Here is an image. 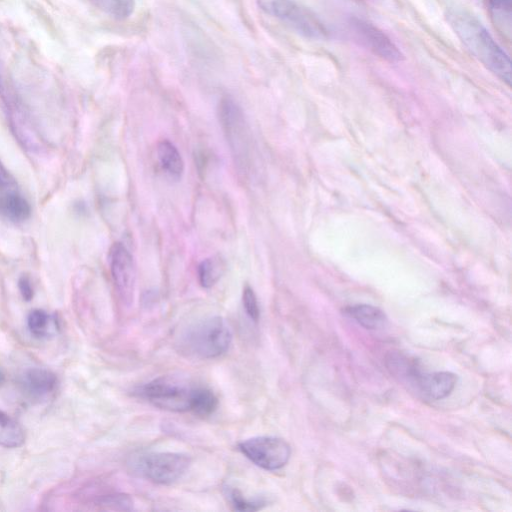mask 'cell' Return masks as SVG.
Instances as JSON below:
<instances>
[{
  "label": "cell",
  "instance_id": "1",
  "mask_svg": "<svg viewBox=\"0 0 512 512\" xmlns=\"http://www.w3.org/2000/svg\"><path fill=\"white\" fill-rule=\"evenodd\" d=\"M447 19L470 53L493 74L510 85V59L485 27L475 17L464 11L451 10L447 14Z\"/></svg>",
  "mask_w": 512,
  "mask_h": 512
},
{
  "label": "cell",
  "instance_id": "2",
  "mask_svg": "<svg viewBox=\"0 0 512 512\" xmlns=\"http://www.w3.org/2000/svg\"><path fill=\"white\" fill-rule=\"evenodd\" d=\"M232 341L227 322L220 316L207 318L190 326L179 340L180 351L199 359L216 358L224 354Z\"/></svg>",
  "mask_w": 512,
  "mask_h": 512
},
{
  "label": "cell",
  "instance_id": "3",
  "mask_svg": "<svg viewBox=\"0 0 512 512\" xmlns=\"http://www.w3.org/2000/svg\"><path fill=\"white\" fill-rule=\"evenodd\" d=\"M197 386L180 376L158 377L139 390L153 406L172 412L190 411Z\"/></svg>",
  "mask_w": 512,
  "mask_h": 512
},
{
  "label": "cell",
  "instance_id": "4",
  "mask_svg": "<svg viewBox=\"0 0 512 512\" xmlns=\"http://www.w3.org/2000/svg\"><path fill=\"white\" fill-rule=\"evenodd\" d=\"M218 116L235 163L239 168L247 169L251 138L241 107L232 97L224 96L218 105Z\"/></svg>",
  "mask_w": 512,
  "mask_h": 512
},
{
  "label": "cell",
  "instance_id": "5",
  "mask_svg": "<svg viewBox=\"0 0 512 512\" xmlns=\"http://www.w3.org/2000/svg\"><path fill=\"white\" fill-rule=\"evenodd\" d=\"M190 463V457L184 453L149 452L134 457L131 466L138 475L154 483L168 485L181 478Z\"/></svg>",
  "mask_w": 512,
  "mask_h": 512
},
{
  "label": "cell",
  "instance_id": "6",
  "mask_svg": "<svg viewBox=\"0 0 512 512\" xmlns=\"http://www.w3.org/2000/svg\"><path fill=\"white\" fill-rule=\"evenodd\" d=\"M256 1L266 14L279 19L304 37L320 40L327 36L326 28L314 13L294 0Z\"/></svg>",
  "mask_w": 512,
  "mask_h": 512
},
{
  "label": "cell",
  "instance_id": "7",
  "mask_svg": "<svg viewBox=\"0 0 512 512\" xmlns=\"http://www.w3.org/2000/svg\"><path fill=\"white\" fill-rule=\"evenodd\" d=\"M238 449L250 461L268 471H274L287 464L291 455L290 445L282 438L256 436L238 444Z\"/></svg>",
  "mask_w": 512,
  "mask_h": 512
},
{
  "label": "cell",
  "instance_id": "8",
  "mask_svg": "<svg viewBox=\"0 0 512 512\" xmlns=\"http://www.w3.org/2000/svg\"><path fill=\"white\" fill-rule=\"evenodd\" d=\"M112 279L123 303L130 305L134 299L136 271L134 260L128 249L115 242L109 251Z\"/></svg>",
  "mask_w": 512,
  "mask_h": 512
},
{
  "label": "cell",
  "instance_id": "9",
  "mask_svg": "<svg viewBox=\"0 0 512 512\" xmlns=\"http://www.w3.org/2000/svg\"><path fill=\"white\" fill-rule=\"evenodd\" d=\"M0 214L6 219L19 223L27 220L31 206L23 195L16 179L0 161Z\"/></svg>",
  "mask_w": 512,
  "mask_h": 512
},
{
  "label": "cell",
  "instance_id": "10",
  "mask_svg": "<svg viewBox=\"0 0 512 512\" xmlns=\"http://www.w3.org/2000/svg\"><path fill=\"white\" fill-rule=\"evenodd\" d=\"M349 24L360 42L376 56L391 63L402 60L401 51L377 26L359 18H352Z\"/></svg>",
  "mask_w": 512,
  "mask_h": 512
},
{
  "label": "cell",
  "instance_id": "11",
  "mask_svg": "<svg viewBox=\"0 0 512 512\" xmlns=\"http://www.w3.org/2000/svg\"><path fill=\"white\" fill-rule=\"evenodd\" d=\"M56 376L44 368H30L21 378L24 392L32 399H42L56 387Z\"/></svg>",
  "mask_w": 512,
  "mask_h": 512
},
{
  "label": "cell",
  "instance_id": "12",
  "mask_svg": "<svg viewBox=\"0 0 512 512\" xmlns=\"http://www.w3.org/2000/svg\"><path fill=\"white\" fill-rule=\"evenodd\" d=\"M417 379L421 391L429 398L435 400L448 396L457 382V376L446 371L424 374Z\"/></svg>",
  "mask_w": 512,
  "mask_h": 512
},
{
  "label": "cell",
  "instance_id": "13",
  "mask_svg": "<svg viewBox=\"0 0 512 512\" xmlns=\"http://www.w3.org/2000/svg\"><path fill=\"white\" fill-rule=\"evenodd\" d=\"M157 157L161 167L172 178L179 179L184 171V161L176 146L167 139L157 144Z\"/></svg>",
  "mask_w": 512,
  "mask_h": 512
},
{
  "label": "cell",
  "instance_id": "14",
  "mask_svg": "<svg viewBox=\"0 0 512 512\" xmlns=\"http://www.w3.org/2000/svg\"><path fill=\"white\" fill-rule=\"evenodd\" d=\"M345 313L367 329L381 328L387 320L382 310L366 304L347 307Z\"/></svg>",
  "mask_w": 512,
  "mask_h": 512
},
{
  "label": "cell",
  "instance_id": "15",
  "mask_svg": "<svg viewBox=\"0 0 512 512\" xmlns=\"http://www.w3.org/2000/svg\"><path fill=\"white\" fill-rule=\"evenodd\" d=\"M24 438L21 426L7 413L0 410V445L6 448H16L23 444Z\"/></svg>",
  "mask_w": 512,
  "mask_h": 512
},
{
  "label": "cell",
  "instance_id": "16",
  "mask_svg": "<svg viewBox=\"0 0 512 512\" xmlns=\"http://www.w3.org/2000/svg\"><path fill=\"white\" fill-rule=\"evenodd\" d=\"M225 262L219 256L204 259L197 269L199 283L204 288L214 286L225 271Z\"/></svg>",
  "mask_w": 512,
  "mask_h": 512
},
{
  "label": "cell",
  "instance_id": "17",
  "mask_svg": "<svg viewBox=\"0 0 512 512\" xmlns=\"http://www.w3.org/2000/svg\"><path fill=\"white\" fill-rule=\"evenodd\" d=\"M218 406V399L212 390L203 386H197L190 411L196 416L205 418L212 415Z\"/></svg>",
  "mask_w": 512,
  "mask_h": 512
},
{
  "label": "cell",
  "instance_id": "18",
  "mask_svg": "<svg viewBox=\"0 0 512 512\" xmlns=\"http://www.w3.org/2000/svg\"><path fill=\"white\" fill-rule=\"evenodd\" d=\"M27 325L33 336L43 338L55 328V319L44 310L34 309L28 315Z\"/></svg>",
  "mask_w": 512,
  "mask_h": 512
},
{
  "label": "cell",
  "instance_id": "19",
  "mask_svg": "<svg viewBox=\"0 0 512 512\" xmlns=\"http://www.w3.org/2000/svg\"><path fill=\"white\" fill-rule=\"evenodd\" d=\"M103 12L116 19H126L134 11V0H91Z\"/></svg>",
  "mask_w": 512,
  "mask_h": 512
},
{
  "label": "cell",
  "instance_id": "20",
  "mask_svg": "<svg viewBox=\"0 0 512 512\" xmlns=\"http://www.w3.org/2000/svg\"><path fill=\"white\" fill-rule=\"evenodd\" d=\"M226 497L232 508L236 511L250 512L261 509L265 502L263 500H251L237 488H226Z\"/></svg>",
  "mask_w": 512,
  "mask_h": 512
},
{
  "label": "cell",
  "instance_id": "21",
  "mask_svg": "<svg viewBox=\"0 0 512 512\" xmlns=\"http://www.w3.org/2000/svg\"><path fill=\"white\" fill-rule=\"evenodd\" d=\"M243 306L247 315L255 322L259 320L260 310L255 292L250 286H245L242 294Z\"/></svg>",
  "mask_w": 512,
  "mask_h": 512
},
{
  "label": "cell",
  "instance_id": "22",
  "mask_svg": "<svg viewBox=\"0 0 512 512\" xmlns=\"http://www.w3.org/2000/svg\"><path fill=\"white\" fill-rule=\"evenodd\" d=\"M489 8L496 16H511V0H487Z\"/></svg>",
  "mask_w": 512,
  "mask_h": 512
},
{
  "label": "cell",
  "instance_id": "23",
  "mask_svg": "<svg viewBox=\"0 0 512 512\" xmlns=\"http://www.w3.org/2000/svg\"><path fill=\"white\" fill-rule=\"evenodd\" d=\"M18 287L24 300L30 301L33 297V288L30 279L22 276L18 281Z\"/></svg>",
  "mask_w": 512,
  "mask_h": 512
},
{
  "label": "cell",
  "instance_id": "24",
  "mask_svg": "<svg viewBox=\"0 0 512 512\" xmlns=\"http://www.w3.org/2000/svg\"><path fill=\"white\" fill-rule=\"evenodd\" d=\"M5 381V375L4 373L0 370V386L4 383Z\"/></svg>",
  "mask_w": 512,
  "mask_h": 512
}]
</instances>
